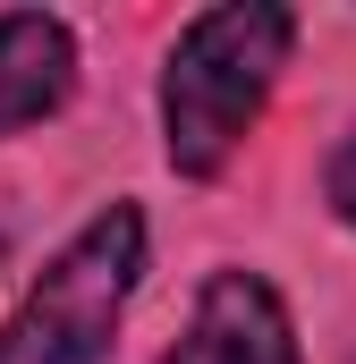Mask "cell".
<instances>
[{
	"mask_svg": "<svg viewBox=\"0 0 356 364\" xmlns=\"http://www.w3.org/2000/svg\"><path fill=\"white\" fill-rule=\"evenodd\" d=\"M0 246H9V237H0Z\"/></svg>",
	"mask_w": 356,
	"mask_h": 364,
	"instance_id": "8992f818",
	"label": "cell"
},
{
	"mask_svg": "<svg viewBox=\"0 0 356 364\" xmlns=\"http://www.w3.org/2000/svg\"><path fill=\"white\" fill-rule=\"evenodd\" d=\"M162 364H305V356H297L288 296L246 263H221L195 288V314H187V331Z\"/></svg>",
	"mask_w": 356,
	"mask_h": 364,
	"instance_id": "3957f363",
	"label": "cell"
},
{
	"mask_svg": "<svg viewBox=\"0 0 356 364\" xmlns=\"http://www.w3.org/2000/svg\"><path fill=\"white\" fill-rule=\"evenodd\" d=\"M297 51V9L280 0H212L178 26L162 60V153L178 178H221L255 136L271 85Z\"/></svg>",
	"mask_w": 356,
	"mask_h": 364,
	"instance_id": "6da1fadb",
	"label": "cell"
},
{
	"mask_svg": "<svg viewBox=\"0 0 356 364\" xmlns=\"http://www.w3.org/2000/svg\"><path fill=\"white\" fill-rule=\"evenodd\" d=\"M136 279H145V212L110 195L85 229H68V246L34 272L26 305L0 322V364H102Z\"/></svg>",
	"mask_w": 356,
	"mask_h": 364,
	"instance_id": "7a4b0ae2",
	"label": "cell"
},
{
	"mask_svg": "<svg viewBox=\"0 0 356 364\" xmlns=\"http://www.w3.org/2000/svg\"><path fill=\"white\" fill-rule=\"evenodd\" d=\"M323 203H331L340 229H356V127L331 144V161H323Z\"/></svg>",
	"mask_w": 356,
	"mask_h": 364,
	"instance_id": "5b68a950",
	"label": "cell"
},
{
	"mask_svg": "<svg viewBox=\"0 0 356 364\" xmlns=\"http://www.w3.org/2000/svg\"><path fill=\"white\" fill-rule=\"evenodd\" d=\"M77 93V34L51 9H0V144L60 119Z\"/></svg>",
	"mask_w": 356,
	"mask_h": 364,
	"instance_id": "277c9868",
	"label": "cell"
}]
</instances>
